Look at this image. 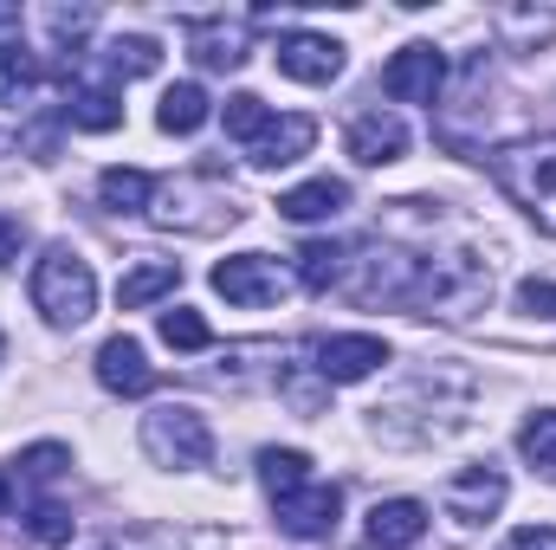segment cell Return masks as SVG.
<instances>
[{
    "instance_id": "obj_1",
    "label": "cell",
    "mask_w": 556,
    "mask_h": 550,
    "mask_svg": "<svg viewBox=\"0 0 556 550\" xmlns=\"http://www.w3.org/2000/svg\"><path fill=\"white\" fill-rule=\"evenodd\" d=\"M33 304H39L46 324H85L98 311L91 260H78L72 247H46V260L33 266Z\"/></svg>"
},
{
    "instance_id": "obj_2",
    "label": "cell",
    "mask_w": 556,
    "mask_h": 550,
    "mask_svg": "<svg viewBox=\"0 0 556 550\" xmlns=\"http://www.w3.org/2000/svg\"><path fill=\"white\" fill-rule=\"evenodd\" d=\"M142 447H149L155 466L188 473V466H207V460H214V427H207V414L201 409L168 402V409L142 414Z\"/></svg>"
},
{
    "instance_id": "obj_3",
    "label": "cell",
    "mask_w": 556,
    "mask_h": 550,
    "mask_svg": "<svg viewBox=\"0 0 556 550\" xmlns=\"http://www.w3.org/2000/svg\"><path fill=\"white\" fill-rule=\"evenodd\" d=\"M492 182L518 201V208H544L556 195V130L551 137H525V142H511V149H498L492 155Z\"/></svg>"
},
{
    "instance_id": "obj_4",
    "label": "cell",
    "mask_w": 556,
    "mask_h": 550,
    "mask_svg": "<svg viewBox=\"0 0 556 550\" xmlns=\"http://www.w3.org/2000/svg\"><path fill=\"white\" fill-rule=\"evenodd\" d=\"M214 291H220L227 304H240V311H266V304H278V298L291 291V278H285V266L266 260V253H233V260L214 266Z\"/></svg>"
},
{
    "instance_id": "obj_5",
    "label": "cell",
    "mask_w": 556,
    "mask_h": 550,
    "mask_svg": "<svg viewBox=\"0 0 556 550\" xmlns=\"http://www.w3.org/2000/svg\"><path fill=\"white\" fill-rule=\"evenodd\" d=\"M440 85H446V59H440L433 46H402V52L382 65V91H389L395 104H433Z\"/></svg>"
},
{
    "instance_id": "obj_6",
    "label": "cell",
    "mask_w": 556,
    "mask_h": 550,
    "mask_svg": "<svg viewBox=\"0 0 556 550\" xmlns=\"http://www.w3.org/2000/svg\"><path fill=\"white\" fill-rule=\"evenodd\" d=\"M273 505H278V532L285 538H330L337 532V512H343V492L324 486V479H311V486L273 499Z\"/></svg>"
},
{
    "instance_id": "obj_7",
    "label": "cell",
    "mask_w": 556,
    "mask_h": 550,
    "mask_svg": "<svg viewBox=\"0 0 556 550\" xmlns=\"http://www.w3.org/2000/svg\"><path fill=\"white\" fill-rule=\"evenodd\" d=\"M350 155L363 162V168H389V162H402L408 155V124L395 117V111H363V117H350Z\"/></svg>"
},
{
    "instance_id": "obj_8",
    "label": "cell",
    "mask_w": 556,
    "mask_h": 550,
    "mask_svg": "<svg viewBox=\"0 0 556 550\" xmlns=\"http://www.w3.org/2000/svg\"><path fill=\"white\" fill-rule=\"evenodd\" d=\"M273 59H278V72L298 78V85H330V78H343V46L324 39V33H291V39H278Z\"/></svg>"
},
{
    "instance_id": "obj_9",
    "label": "cell",
    "mask_w": 556,
    "mask_h": 550,
    "mask_svg": "<svg viewBox=\"0 0 556 550\" xmlns=\"http://www.w3.org/2000/svg\"><path fill=\"white\" fill-rule=\"evenodd\" d=\"M188 52L207 72H240L247 65V20H188Z\"/></svg>"
},
{
    "instance_id": "obj_10",
    "label": "cell",
    "mask_w": 556,
    "mask_h": 550,
    "mask_svg": "<svg viewBox=\"0 0 556 550\" xmlns=\"http://www.w3.org/2000/svg\"><path fill=\"white\" fill-rule=\"evenodd\" d=\"M389 363V343L382 337H324L317 343V376L324 383H363Z\"/></svg>"
},
{
    "instance_id": "obj_11",
    "label": "cell",
    "mask_w": 556,
    "mask_h": 550,
    "mask_svg": "<svg viewBox=\"0 0 556 550\" xmlns=\"http://www.w3.org/2000/svg\"><path fill=\"white\" fill-rule=\"evenodd\" d=\"M505 473L498 466H472V473H459L453 486H446V512L453 518H466V525H485V518H498L505 512Z\"/></svg>"
},
{
    "instance_id": "obj_12",
    "label": "cell",
    "mask_w": 556,
    "mask_h": 550,
    "mask_svg": "<svg viewBox=\"0 0 556 550\" xmlns=\"http://www.w3.org/2000/svg\"><path fill=\"white\" fill-rule=\"evenodd\" d=\"M311 142H317V117L291 111V117H273L260 137L247 142V162H253V168H285V162H298Z\"/></svg>"
},
{
    "instance_id": "obj_13",
    "label": "cell",
    "mask_w": 556,
    "mask_h": 550,
    "mask_svg": "<svg viewBox=\"0 0 556 550\" xmlns=\"http://www.w3.org/2000/svg\"><path fill=\"white\" fill-rule=\"evenodd\" d=\"M98 383H104L111 396H149V389H155V370H149V357H142L137 337H111V343L98 350Z\"/></svg>"
},
{
    "instance_id": "obj_14",
    "label": "cell",
    "mask_w": 556,
    "mask_h": 550,
    "mask_svg": "<svg viewBox=\"0 0 556 550\" xmlns=\"http://www.w3.org/2000/svg\"><path fill=\"white\" fill-rule=\"evenodd\" d=\"M427 538V505L420 499H376L369 505V545L376 550H408Z\"/></svg>"
},
{
    "instance_id": "obj_15",
    "label": "cell",
    "mask_w": 556,
    "mask_h": 550,
    "mask_svg": "<svg viewBox=\"0 0 556 550\" xmlns=\"http://www.w3.org/2000/svg\"><path fill=\"white\" fill-rule=\"evenodd\" d=\"M65 124L72 130H91V137H104V130H117L124 124V104H117V91L111 85H91V78H78L72 91H65Z\"/></svg>"
},
{
    "instance_id": "obj_16",
    "label": "cell",
    "mask_w": 556,
    "mask_h": 550,
    "mask_svg": "<svg viewBox=\"0 0 556 550\" xmlns=\"http://www.w3.org/2000/svg\"><path fill=\"white\" fill-rule=\"evenodd\" d=\"M343 208H350V182H337V175H317V182L278 195V214H285V221H330V214H343Z\"/></svg>"
},
{
    "instance_id": "obj_17",
    "label": "cell",
    "mask_w": 556,
    "mask_h": 550,
    "mask_svg": "<svg viewBox=\"0 0 556 550\" xmlns=\"http://www.w3.org/2000/svg\"><path fill=\"white\" fill-rule=\"evenodd\" d=\"M175 285H181V266L175 260H142V266H130V273L117 278V304L124 311H142V304H155Z\"/></svg>"
},
{
    "instance_id": "obj_18",
    "label": "cell",
    "mask_w": 556,
    "mask_h": 550,
    "mask_svg": "<svg viewBox=\"0 0 556 550\" xmlns=\"http://www.w3.org/2000/svg\"><path fill=\"white\" fill-rule=\"evenodd\" d=\"M155 124H162L168 137H194V130L207 124V91H201V85H168Z\"/></svg>"
},
{
    "instance_id": "obj_19",
    "label": "cell",
    "mask_w": 556,
    "mask_h": 550,
    "mask_svg": "<svg viewBox=\"0 0 556 550\" xmlns=\"http://www.w3.org/2000/svg\"><path fill=\"white\" fill-rule=\"evenodd\" d=\"M33 91H39V59H33L20 39H7V46H0V104L20 111Z\"/></svg>"
},
{
    "instance_id": "obj_20",
    "label": "cell",
    "mask_w": 556,
    "mask_h": 550,
    "mask_svg": "<svg viewBox=\"0 0 556 550\" xmlns=\"http://www.w3.org/2000/svg\"><path fill=\"white\" fill-rule=\"evenodd\" d=\"M98 195H104L111 214H142L155 201V175H142V168H104L98 175Z\"/></svg>"
},
{
    "instance_id": "obj_21",
    "label": "cell",
    "mask_w": 556,
    "mask_h": 550,
    "mask_svg": "<svg viewBox=\"0 0 556 550\" xmlns=\"http://www.w3.org/2000/svg\"><path fill=\"white\" fill-rule=\"evenodd\" d=\"M260 479H266L273 499H285V492L311 486V460H304L298 447H266V453H260Z\"/></svg>"
},
{
    "instance_id": "obj_22",
    "label": "cell",
    "mask_w": 556,
    "mask_h": 550,
    "mask_svg": "<svg viewBox=\"0 0 556 550\" xmlns=\"http://www.w3.org/2000/svg\"><path fill=\"white\" fill-rule=\"evenodd\" d=\"M104 65H111L117 78H149V72L162 65V46H155L149 33H124V39H111V52H104Z\"/></svg>"
},
{
    "instance_id": "obj_23",
    "label": "cell",
    "mask_w": 556,
    "mask_h": 550,
    "mask_svg": "<svg viewBox=\"0 0 556 550\" xmlns=\"http://www.w3.org/2000/svg\"><path fill=\"white\" fill-rule=\"evenodd\" d=\"M155 330H162V343H168V350H207V343H214L207 317H201V311H188V304L162 311V317H155Z\"/></svg>"
},
{
    "instance_id": "obj_24",
    "label": "cell",
    "mask_w": 556,
    "mask_h": 550,
    "mask_svg": "<svg viewBox=\"0 0 556 550\" xmlns=\"http://www.w3.org/2000/svg\"><path fill=\"white\" fill-rule=\"evenodd\" d=\"M518 453H525L538 473H551V479H556V409H544V414H531V421H525Z\"/></svg>"
},
{
    "instance_id": "obj_25",
    "label": "cell",
    "mask_w": 556,
    "mask_h": 550,
    "mask_svg": "<svg viewBox=\"0 0 556 550\" xmlns=\"http://www.w3.org/2000/svg\"><path fill=\"white\" fill-rule=\"evenodd\" d=\"M298 278H304V291H330V285L343 278V247H330V240H311V247L298 253Z\"/></svg>"
},
{
    "instance_id": "obj_26",
    "label": "cell",
    "mask_w": 556,
    "mask_h": 550,
    "mask_svg": "<svg viewBox=\"0 0 556 550\" xmlns=\"http://www.w3.org/2000/svg\"><path fill=\"white\" fill-rule=\"evenodd\" d=\"M26 532H33V545H46V550L72 545V512H65L59 499H39V505L26 512Z\"/></svg>"
},
{
    "instance_id": "obj_27",
    "label": "cell",
    "mask_w": 556,
    "mask_h": 550,
    "mask_svg": "<svg viewBox=\"0 0 556 550\" xmlns=\"http://www.w3.org/2000/svg\"><path fill=\"white\" fill-rule=\"evenodd\" d=\"M266 124H273L266 98H253V91H233V98H227V137L233 142H253Z\"/></svg>"
},
{
    "instance_id": "obj_28",
    "label": "cell",
    "mask_w": 556,
    "mask_h": 550,
    "mask_svg": "<svg viewBox=\"0 0 556 550\" xmlns=\"http://www.w3.org/2000/svg\"><path fill=\"white\" fill-rule=\"evenodd\" d=\"M65 466H72V453H65L59 440H39V447H26V453H20V473H26L33 486H46V479H59Z\"/></svg>"
},
{
    "instance_id": "obj_29",
    "label": "cell",
    "mask_w": 556,
    "mask_h": 550,
    "mask_svg": "<svg viewBox=\"0 0 556 550\" xmlns=\"http://www.w3.org/2000/svg\"><path fill=\"white\" fill-rule=\"evenodd\" d=\"M518 304H525L531 317H556V285L551 278H525V285H518Z\"/></svg>"
},
{
    "instance_id": "obj_30",
    "label": "cell",
    "mask_w": 556,
    "mask_h": 550,
    "mask_svg": "<svg viewBox=\"0 0 556 550\" xmlns=\"http://www.w3.org/2000/svg\"><path fill=\"white\" fill-rule=\"evenodd\" d=\"M498 550H556V525H525V532H511Z\"/></svg>"
},
{
    "instance_id": "obj_31",
    "label": "cell",
    "mask_w": 556,
    "mask_h": 550,
    "mask_svg": "<svg viewBox=\"0 0 556 550\" xmlns=\"http://www.w3.org/2000/svg\"><path fill=\"white\" fill-rule=\"evenodd\" d=\"M52 33H59L65 46H78V39L91 33V13H85V7H78V13H65V7H59V13H52Z\"/></svg>"
},
{
    "instance_id": "obj_32",
    "label": "cell",
    "mask_w": 556,
    "mask_h": 550,
    "mask_svg": "<svg viewBox=\"0 0 556 550\" xmlns=\"http://www.w3.org/2000/svg\"><path fill=\"white\" fill-rule=\"evenodd\" d=\"M20 247H26V227H20L13 214H0V266H13V260H20Z\"/></svg>"
},
{
    "instance_id": "obj_33",
    "label": "cell",
    "mask_w": 556,
    "mask_h": 550,
    "mask_svg": "<svg viewBox=\"0 0 556 550\" xmlns=\"http://www.w3.org/2000/svg\"><path fill=\"white\" fill-rule=\"evenodd\" d=\"M20 26V7H0V33H13Z\"/></svg>"
},
{
    "instance_id": "obj_34",
    "label": "cell",
    "mask_w": 556,
    "mask_h": 550,
    "mask_svg": "<svg viewBox=\"0 0 556 550\" xmlns=\"http://www.w3.org/2000/svg\"><path fill=\"white\" fill-rule=\"evenodd\" d=\"M7 505H13V486H7V479H0V512H7Z\"/></svg>"
},
{
    "instance_id": "obj_35",
    "label": "cell",
    "mask_w": 556,
    "mask_h": 550,
    "mask_svg": "<svg viewBox=\"0 0 556 550\" xmlns=\"http://www.w3.org/2000/svg\"><path fill=\"white\" fill-rule=\"evenodd\" d=\"M0 357H7V337H0Z\"/></svg>"
}]
</instances>
